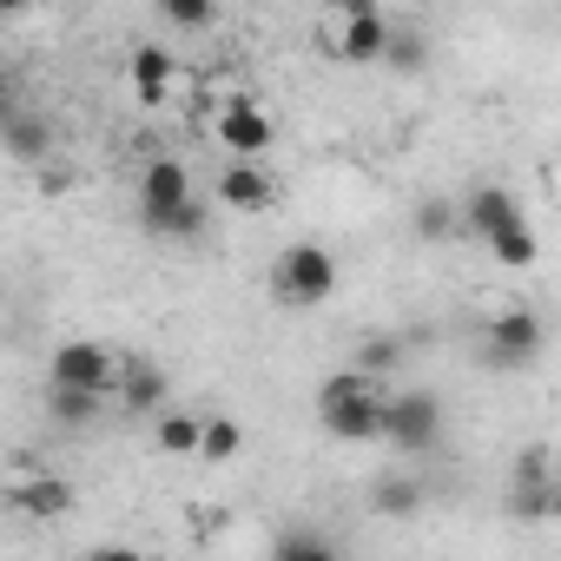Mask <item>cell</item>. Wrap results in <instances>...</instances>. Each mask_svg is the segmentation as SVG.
Listing matches in <instances>:
<instances>
[{"label":"cell","mask_w":561,"mask_h":561,"mask_svg":"<svg viewBox=\"0 0 561 561\" xmlns=\"http://www.w3.org/2000/svg\"><path fill=\"white\" fill-rule=\"evenodd\" d=\"M318 423L337 443H377V423H383V383H377V370L351 364V370L324 377L318 383Z\"/></svg>","instance_id":"obj_1"},{"label":"cell","mask_w":561,"mask_h":561,"mask_svg":"<svg viewBox=\"0 0 561 561\" xmlns=\"http://www.w3.org/2000/svg\"><path fill=\"white\" fill-rule=\"evenodd\" d=\"M390 41V21L377 14V0H324L318 8V54L337 67H370Z\"/></svg>","instance_id":"obj_2"},{"label":"cell","mask_w":561,"mask_h":561,"mask_svg":"<svg viewBox=\"0 0 561 561\" xmlns=\"http://www.w3.org/2000/svg\"><path fill=\"white\" fill-rule=\"evenodd\" d=\"M271 298L285 305V311H318V305H331L337 298V257L324 251V244H285L277 251V264H271Z\"/></svg>","instance_id":"obj_3"},{"label":"cell","mask_w":561,"mask_h":561,"mask_svg":"<svg viewBox=\"0 0 561 561\" xmlns=\"http://www.w3.org/2000/svg\"><path fill=\"white\" fill-rule=\"evenodd\" d=\"M377 436H383L390 449H403V456H423V449H436V436H443V403H436L430 390H383V423H377Z\"/></svg>","instance_id":"obj_4"},{"label":"cell","mask_w":561,"mask_h":561,"mask_svg":"<svg viewBox=\"0 0 561 561\" xmlns=\"http://www.w3.org/2000/svg\"><path fill=\"white\" fill-rule=\"evenodd\" d=\"M211 139L225 146V159H264V152H271V139H277V119H271L257 100L231 93V100L211 113Z\"/></svg>","instance_id":"obj_5"},{"label":"cell","mask_w":561,"mask_h":561,"mask_svg":"<svg viewBox=\"0 0 561 561\" xmlns=\"http://www.w3.org/2000/svg\"><path fill=\"white\" fill-rule=\"evenodd\" d=\"M541 344H548V331H541V318H535L528 305L495 311V318H489V337H482V351H489L495 370H528V364L541 357Z\"/></svg>","instance_id":"obj_6"},{"label":"cell","mask_w":561,"mask_h":561,"mask_svg":"<svg viewBox=\"0 0 561 561\" xmlns=\"http://www.w3.org/2000/svg\"><path fill=\"white\" fill-rule=\"evenodd\" d=\"M54 383L113 397V383H119V351H113V344H93V337H73V344L54 351Z\"/></svg>","instance_id":"obj_7"},{"label":"cell","mask_w":561,"mask_h":561,"mask_svg":"<svg viewBox=\"0 0 561 561\" xmlns=\"http://www.w3.org/2000/svg\"><path fill=\"white\" fill-rule=\"evenodd\" d=\"M211 198H218L225 211H271V205H277V179H271L257 159H225Z\"/></svg>","instance_id":"obj_8"},{"label":"cell","mask_w":561,"mask_h":561,"mask_svg":"<svg viewBox=\"0 0 561 561\" xmlns=\"http://www.w3.org/2000/svg\"><path fill=\"white\" fill-rule=\"evenodd\" d=\"M126 80H133V93H139L146 106H165V100L185 87V67H179L165 47H133V60H126Z\"/></svg>","instance_id":"obj_9"},{"label":"cell","mask_w":561,"mask_h":561,"mask_svg":"<svg viewBox=\"0 0 561 561\" xmlns=\"http://www.w3.org/2000/svg\"><path fill=\"white\" fill-rule=\"evenodd\" d=\"M456 218H462L469 238H489V231H502V225H515V218H528V211H522V198L502 192V185H469V198L456 205Z\"/></svg>","instance_id":"obj_10"},{"label":"cell","mask_w":561,"mask_h":561,"mask_svg":"<svg viewBox=\"0 0 561 561\" xmlns=\"http://www.w3.org/2000/svg\"><path fill=\"white\" fill-rule=\"evenodd\" d=\"M8 508H21V515H34V522H60V515H73V482H67L60 469H41V476H27L21 489H8Z\"/></svg>","instance_id":"obj_11"},{"label":"cell","mask_w":561,"mask_h":561,"mask_svg":"<svg viewBox=\"0 0 561 561\" xmlns=\"http://www.w3.org/2000/svg\"><path fill=\"white\" fill-rule=\"evenodd\" d=\"M113 397H119V410L152 416V410H165V370H159V364H133V357H119V383H113Z\"/></svg>","instance_id":"obj_12"},{"label":"cell","mask_w":561,"mask_h":561,"mask_svg":"<svg viewBox=\"0 0 561 561\" xmlns=\"http://www.w3.org/2000/svg\"><path fill=\"white\" fill-rule=\"evenodd\" d=\"M179 198H192L185 159H146L139 165V211H159V205H179Z\"/></svg>","instance_id":"obj_13"},{"label":"cell","mask_w":561,"mask_h":561,"mask_svg":"<svg viewBox=\"0 0 561 561\" xmlns=\"http://www.w3.org/2000/svg\"><path fill=\"white\" fill-rule=\"evenodd\" d=\"M139 225H146V238H205V225H211V211H205V198L192 192V198H179V205H159V211H139Z\"/></svg>","instance_id":"obj_14"},{"label":"cell","mask_w":561,"mask_h":561,"mask_svg":"<svg viewBox=\"0 0 561 561\" xmlns=\"http://www.w3.org/2000/svg\"><path fill=\"white\" fill-rule=\"evenodd\" d=\"M238 449H244V423L225 416V410H198V456H192V462H211V469H218V462H231Z\"/></svg>","instance_id":"obj_15"},{"label":"cell","mask_w":561,"mask_h":561,"mask_svg":"<svg viewBox=\"0 0 561 561\" xmlns=\"http://www.w3.org/2000/svg\"><path fill=\"white\" fill-rule=\"evenodd\" d=\"M152 449L172 456V462H192L198 456V410H152Z\"/></svg>","instance_id":"obj_16"},{"label":"cell","mask_w":561,"mask_h":561,"mask_svg":"<svg viewBox=\"0 0 561 561\" xmlns=\"http://www.w3.org/2000/svg\"><path fill=\"white\" fill-rule=\"evenodd\" d=\"M561 502V482L554 476H508V515L515 522H548Z\"/></svg>","instance_id":"obj_17"},{"label":"cell","mask_w":561,"mask_h":561,"mask_svg":"<svg viewBox=\"0 0 561 561\" xmlns=\"http://www.w3.org/2000/svg\"><path fill=\"white\" fill-rule=\"evenodd\" d=\"M482 251H489L495 264H508V271H528V264L541 257V244H535V225H528V218H515V225L489 231V238H482Z\"/></svg>","instance_id":"obj_18"},{"label":"cell","mask_w":561,"mask_h":561,"mask_svg":"<svg viewBox=\"0 0 561 561\" xmlns=\"http://www.w3.org/2000/svg\"><path fill=\"white\" fill-rule=\"evenodd\" d=\"M456 231H462V218H456V198L430 192V198L416 205V238H423V244H443V238H456Z\"/></svg>","instance_id":"obj_19"},{"label":"cell","mask_w":561,"mask_h":561,"mask_svg":"<svg viewBox=\"0 0 561 561\" xmlns=\"http://www.w3.org/2000/svg\"><path fill=\"white\" fill-rule=\"evenodd\" d=\"M47 416H54L60 430H87V423L100 416V397H93V390H73V383H54V403H47Z\"/></svg>","instance_id":"obj_20"},{"label":"cell","mask_w":561,"mask_h":561,"mask_svg":"<svg viewBox=\"0 0 561 561\" xmlns=\"http://www.w3.org/2000/svg\"><path fill=\"white\" fill-rule=\"evenodd\" d=\"M8 152H14L21 165H41V159L54 152V133H47V119H8Z\"/></svg>","instance_id":"obj_21"},{"label":"cell","mask_w":561,"mask_h":561,"mask_svg":"<svg viewBox=\"0 0 561 561\" xmlns=\"http://www.w3.org/2000/svg\"><path fill=\"white\" fill-rule=\"evenodd\" d=\"M152 8H159V21L179 27V34H205V27L218 21V0H152Z\"/></svg>","instance_id":"obj_22"},{"label":"cell","mask_w":561,"mask_h":561,"mask_svg":"<svg viewBox=\"0 0 561 561\" xmlns=\"http://www.w3.org/2000/svg\"><path fill=\"white\" fill-rule=\"evenodd\" d=\"M370 508H377V515H416V508H423V489H416L410 476H383L377 495H370Z\"/></svg>","instance_id":"obj_23"},{"label":"cell","mask_w":561,"mask_h":561,"mask_svg":"<svg viewBox=\"0 0 561 561\" xmlns=\"http://www.w3.org/2000/svg\"><path fill=\"white\" fill-rule=\"evenodd\" d=\"M377 60H390L397 73H423V67H430V47H423V34H410V27L397 34V27H390V41H383Z\"/></svg>","instance_id":"obj_24"},{"label":"cell","mask_w":561,"mask_h":561,"mask_svg":"<svg viewBox=\"0 0 561 561\" xmlns=\"http://www.w3.org/2000/svg\"><path fill=\"white\" fill-rule=\"evenodd\" d=\"M34 192H41V198H67V192H73V165H54V152H47V159L34 165Z\"/></svg>","instance_id":"obj_25"},{"label":"cell","mask_w":561,"mask_h":561,"mask_svg":"<svg viewBox=\"0 0 561 561\" xmlns=\"http://www.w3.org/2000/svg\"><path fill=\"white\" fill-rule=\"evenodd\" d=\"M390 364H397V344H390V337L364 344V370H390Z\"/></svg>","instance_id":"obj_26"},{"label":"cell","mask_w":561,"mask_h":561,"mask_svg":"<svg viewBox=\"0 0 561 561\" xmlns=\"http://www.w3.org/2000/svg\"><path fill=\"white\" fill-rule=\"evenodd\" d=\"M34 0H0V21H14V14H27Z\"/></svg>","instance_id":"obj_27"},{"label":"cell","mask_w":561,"mask_h":561,"mask_svg":"<svg viewBox=\"0 0 561 561\" xmlns=\"http://www.w3.org/2000/svg\"><path fill=\"white\" fill-rule=\"evenodd\" d=\"M0 87H8V80H0ZM0 119H8V93H0Z\"/></svg>","instance_id":"obj_28"}]
</instances>
